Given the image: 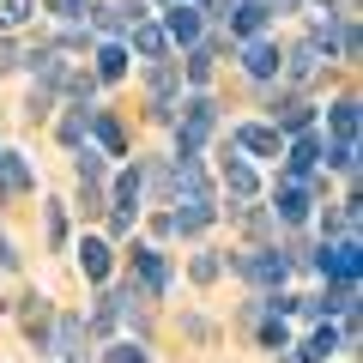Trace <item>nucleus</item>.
Listing matches in <instances>:
<instances>
[{
  "mask_svg": "<svg viewBox=\"0 0 363 363\" xmlns=\"http://www.w3.org/2000/svg\"><path fill=\"white\" fill-rule=\"evenodd\" d=\"M218 272H224V260H218V255H200V260H194V279H200V285H212Z\"/></svg>",
  "mask_w": 363,
  "mask_h": 363,
  "instance_id": "obj_35",
  "label": "nucleus"
},
{
  "mask_svg": "<svg viewBox=\"0 0 363 363\" xmlns=\"http://www.w3.org/2000/svg\"><path fill=\"white\" fill-rule=\"evenodd\" d=\"M18 61H25V49H18L13 37H0V73H6V67H18Z\"/></svg>",
  "mask_w": 363,
  "mask_h": 363,
  "instance_id": "obj_37",
  "label": "nucleus"
},
{
  "mask_svg": "<svg viewBox=\"0 0 363 363\" xmlns=\"http://www.w3.org/2000/svg\"><path fill=\"white\" fill-rule=\"evenodd\" d=\"M357 309V285H327L321 297L303 303V315H315V321H333V315H351Z\"/></svg>",
  "mask_w": 363,
  "mask_h": 363,
  "instance_id": "obj_16",
  "label": "nucleus"
},
{
  "mask_svg": "<svg viewBox=\"0 0 363 363\" xmlns=\"http://www.w3.org/2000/svg\"><path fill=\"white\" fill-rule=\"evenodd\" d=\"M357 97H351V91H345V97H333V109H327V128H333V145H357Z\"/></svg>",
  "mask_w": 363,
  "mask_h": 363,
  "instance_id": "obj_19",
  "label": "nucleus"
},
{
  "mask_svg": "<svg viewBox=\"0 0 363 363\" xmlns=\"http://www.w3.org/2000/svg\"><path fill=\"white\" fill-rule=\"evenodd\" d=\"M315 212V182H279V194H272V224H285V230H297V224H309Z\"/></svg>",
  "mask_w": 363,
  "mask_h": 363,
  "instance_id": "obj_5",
  "label": "nucleus"
},
{
  "mask_svg": "<svg viewBox=\"0 0 363 363\" xmlns=\"http://www.w3.org/2000/svg\"><path fill=\"white\" fill-rule=\"evenodd\" d=\"M260 345L267 351H291V327L279 315H260Z\"/></svg>",
  "mask_w": 363,
  "mask_h": 363,
  "instance_id": "obj_29",
  "label": "nucleus"
},
{
  "mask_svg": "<svg viewBox=\"0 0 363 363\" xmlns=\"http://www.w3.org/2000/svg\"><path fill=\"white\" fill-rule=\"evenodd\" d=\"M321 67H327V55H321V43H315V37H303L297 49H291L285 61H279V73H285V79H291V91H297V85H309V79L321 73Z\"/></svg>",
  "mask_w": 363,
  "mask_h": 363,
  "instance_id": "obj_8",
  "label": "nucleus"
},
{
  "mask_svg": "<svg viewBox=\"0 0 363 363\" xmlns=\"http://www.w3.org/2000/svg\"><path fill=\"white\" fill-rule=\"evenodd\" d=\"M218 49H224V43L218 37H206V43H194V49H188V55H182V73H188V79H194V85H206V79H212V61H218Z\"/></svg>",
  "mask_w": 363,
  "mask_h": 363,
  "instance_id": "obj_21",
  "label": "nucleus"
},
{
  "mask_svg": "<svg viewBox=\"0 0 363 363\" xmlns=\"http://www.w3.org/2000/svg\"><path fill=\"white\" fill-rule=\"evenodd\" d=\"M91 140L104 145V157H128V133H121V121L109 109H91Z\"/></svg>",
  "mask_w": 363,
  "mask_h": 363,
  "instance_id": "obj_20",
  "label": "nucleus"
},
{
  "mask_svg": "<svg viewBox=\"0 0 363 363\" xmlns=\"http://www.w3.org/2000/svg\"><path fill=\"white\" fill-rule=\"evenodd\" d=\"M164 37L182 43V49H194L200 43V6H164Z\"/></svg>",
  "mask_w": 363,
  "mask_h": 363,
  "instance_id": "obj_18",
  "label": "nucleus"
},
{
  "mask_svg": "<svg viewBox=\"0 0 363 363\" xmlns=\"http://www.w3.org/2000/svg\"><path fill=\"white\" fill-rule=\"evenodd\" d=\"M321 152H327V140H321L315 128H309V133H297V140L285 145V176H291V182H309V176H315V164H321Z\"/></svg>",
  "mask_w": 363,
  "mask_h": 363,
  "instance_id": "obj_7",
  "label": "nucleus"
},
{
  "mask_svg": "<svg viewBox=\"0 0 363 363\" xmlns=\"http://www.w3.org/2000/svg\"><path fill=\"white\" fill-rule=\"evenodd\" d=\"M79 267H85V279H91V285H104V279H109V242L85 236V242H79Z\"/></svg>",
  "mask_w": 363,
  "mask_h": 363,
  "instance_id": "obj_27",
  "label": "nucleus"
},
{
  "mask_svg": "<svg viewBox=\"0 0 363 363\" xmlns=\"http://www.w3.org/2000/svg\"><path fill=\"white\" fill-rule=\"evenodd\" d=\"M43 224H49V242H67V212H61V200H49Z\"/></svg>",
  "mask_w": 363,
  "mask_h": 363,
  "instance_id": "obj_32",
  "label": "nucleus"
},
{
  "mask_svg": "<svg viewBox=\"0 0 363 363\" xmlns=\"http://www.w3.org/2000/svg\"><path fill=\"white\" fill-rule=\"evenodd\" d=\"M236 272H242L255 291H285V279H291V255H285V248H248V255L236 260Z\"/></svg>",
  "mask_w": 363,
  "mask_h": 363,
  "instance_id": "obj_3",
  "label": "nucleus"
},
{
  "mask_svg": "<svg viewBox=\"0 0 363 363\" xmlns=\"http://www.w3.org/2000/svg\"><path fill=\"white\" fill-rule=\"evenodd\" d=\"M357 224H363V200H357V194L321 212V230H327V242H345V236H357Z\"/></svg>",
  "mask_w": 363,
  "mask_h": 363,
  "instance_id": "obj_15",
  "label": "nucleus"
},
{
  "mask_svg": "<svg viewBox=\"0 0 363 363\" xmlns=\"http://www.w3.org/2000/svg\"><path fill=\"white\" fill-rule=\"evenodd\" d=\"M18 67H30L43 91H61V79H67V61H61V49H55V43H37V49H25V61H18Z\"/></svg>",
  "mask_w": 363,
  "mask_h": 363,
  "instance_id": "obj_12",
  "label": "nucleus"
},
{
  "mask_svg": "<svg viewBox=\"0 0 363 363\" xmlns=\"http://www.w3.org/2000/svg\"><path fill=\"white\" fill-rule=\"evenodd\" d=\"M230 145L248 157H285V140L267 128V121H242V128H230Z\"/></svg>",
  "mask_w": 363,
  "mask_h": 363,
  "instance_id": "obj_9",
  "label": "nucleus"
},
{
  "mask_svg": "<svg viewBox=\"0 0 363 363\" xmlns=\"http://www.w3.org/2000/svg\"><path fill=\"white\" fill-rule=\"evenodd\" d=\"M164 6H194V0H164Z\"/></svg>",
  "mask_w": 363,
  "mask_h": 363,
  "instance_id": "obj_40",
  "label": "nucleus"
},
{
  "mask_svg": "<svg viewBox=\"0 0 363 363\" xmlns=\"http://www.w3.org/2000/svg\"><path fill=\"white\" fill-rule=\"evenodd\" d=\"M279 61H285V55H279V43H272V37L242 43V73L260 79V85H272V79H279Z\"/></svg>",
  "mask_w": 363,
  "mask_h": 363,
  "instance_id": "obj_11",
  "label": "nucleus"
},
{
  "mask_svg": "<svg viewBox=\"0 0 363 363\" xmlns=\"http://www.w3.org/2000/svg\"><path fill=\"white\" fill-rule=\"evenodd\" d=\"M18 321H25V339H30V345L49 351V333H55V303H49V297H25Z\"/></svg>",
  "mask_w": 363,
  "mask_h": 363,
  "instance_id": "obj_14",
  "label": "nucleus"
},
{
  "mask_svg": "<svg viewBox=\"0 0 363 363\" xmlns=\"http://www.w3.org/2000/svg\"><path fill=\"white\" fill-rule=\"evenodd\" d=\"M91 61H97V67H91V79H104V85H116V79L128 73V43H104V49L91 55Z\"/></svg>",
  "mask_w": 363,
  "mask_h": 363,
  "instance_id": "obj_25",
  "label": "nucleus"
},
{
  "mask_svg": "<svg viewBox=\"0 0 363 363\" xmlns=\"http://www.w3.org/2000/svg\"><path fill=\"white\" fill-rule=\"evenodd\" d=\"M182 116H176V157H200V145L218 133V109L212 97H182Z\"/></svg>",
  "mask_w": 363,
  "mask_h": 363,
  "instance_id": "obj_1",
  "label": "nucleus"
},
{
  "mask_svg": "<svg viewBox=\"0 0 363 363\" xmlns=\"http://www.w3.org/2000/svg\"><path fill=\"white\" fill-rule=\"evenodd\" d=\"M309 267L321 272L327 285H357L363 279V248H357V236H345V242H321L309 255Z\"/></svg>",
  "mask_w": 363,
  "mask_h": 363,
  "instance_id": "obj_2",
  "label": "nucleus"
},
{
  "mask_svg": "<svg viewBox=\"0 0 363 363\" xmlns=\"http://www.w3.org/2000/svg\"><path fill=\"white\" fill-rule=\"evenodd\" d=\"M309 128H315V104H303V97H285V104H279V128H272V133H279V140H285V133L297 140V133H309Z\"/></svg>",
  "mask_w": 363,
  "mask_h": 363,
  "instance_id": "obj_23",
  "label": "nucleus"
},
{
  "mask_svg": "<svg viewBox=\"0 0 363 363\" xmlns=\"http://www.w3.org/2000/svg\"><path fill=\"white\" fill-rule=\"evenodd\" d=\"M140 194H145V169H140V164H121L104 200H109V206L121 212V218H140Z\"/></svg>",
  "mask_w": 363,
  "mask_h": 363,
  "instance_id": "obj_6",
  "label": "nucleus"
},
{
  "mask_svg": "<svg viewBox=\"0 0 363 363\" xmlns=\"http://www.w3.org/2000/svg\"><path fill=\"white\" fill-rule=\"evenodd\" d=\"M55 133H61V145H73V152H79V145H85V133H91V104L67 109V116H61V128H55Z\"/></svg>",
  "mask_w": 363,
  "mask_h": 363,
  "instance_id": "obj_28",
  "label": "nucleus"
},
{
  "mask_svg": "<svg viewBox=\"0 0 363 363\" xmlns=\"http://www.w3.org/2000/svg\"><path fill=\"white\" fill-rule=\"evenodd\" d=\"M25 188H30L25 152H0V194H25Z\"/></svg>",
  "mask_w": 363,
  "mask_h": 363,
  "instance_id": "obj_26",
  "label": "nucleus"
},
{
  "mask_svg": "<svg viewBox=\"0 0 363 363\" xmlns=\"http://www.w3.org/2000/svg\"><path fill=\"white\" fill-rule=\"evenodd\" d=\"M224 194H230L236 206H248V200L260 194V176H255V164H242V157H224Z\"/></svg>",
  "mask_w": 363,
  "mask_h": 363,
  "instance_id": "obj_17",
  "label": "nucleus"
},
{
  "mask_svg": "<svg viewBox=\"0 0 363 363\" xmlns=\"http://www.w3.org/2000/svg\"><path fill=\"white\" fill-rule=\"evenodd\" d=\"M0 152H6V145H0Z\"/></svg>",
  "mask_w": 363,
  "mask_h": 363,
  "instance_id": "obj_41",
  "label": "nucleus"
},
{
  "mask_svg": "<svg viewBox=\"0 0 363 363\" xmlns=\"http://www.w3.org/2000/svg\"><path fill=\"white\" fill-rule=\"evenodd\" d=\"M30 13H37V0H0V30L30 25Z\"/></svg>",
  "mask_w": 363,
  "mask_h": 363,
  "instance_id": "obj_30",
  "label": "nucleus"
},
{
  "mask_svg": "<svg viewBox=\"0 0 363 363\" xmlns=\"http://www.w3.org/2000/svg\"><path fill=\"white\" fill-rule=\"evenodd\" d=\"M333 351H339V327L327 321V327H315V333H309V339L297 345V357H291V363H327Z\"/></svg>",
  "mask_w": 363,
  "mask_h": 363,
  "instance_id": "obj_24",
  "label": "nucleus"
},
{
  "mask_svg": "<svg viewBox=\"0 0 363 363\" xmlns=\"http://www.w3.org/2000/svg\"><path fill=\"white\" fill-rule=\"evenodd\" d=\"M242 224H248V230H255V236H272V230H279V224H272V212H248Z\"/></svg>",
  "mask_w": 363,
  "mask_h": 363,
  "instance_id": "obj_38",
  "label": "nucleus"
},
{
  "mask_svg": "<svg viewBox=\"0 0 363 363\" xmlns=\"http://www.w3.org/2000/svg\"><path fill=\"white\" fill-rule=\"evenodd\" d=\"M133 272H140V297H164L169 291V260L157 248H133Z\"/></svg>",
  "mask_w": 363,
  "mask_h": 363,
  "instance_id": "obj_13",
  "label": "nucleus"
},
{
  "mask_svg": "<svg viewBox=\"0 0 363 363\" xmlns=\"http://www.w3.org/2000/svg\"><path fill=\"white\" fill-rule=\"evenodd\" d=\"M0 267H6V272L18 267V248H13V236H6V230H0Z\"/></svg>",
  "mask_w": 363,
  "mask_h": 363,
  "instance_id": "obj_39",
  "label": "nucleus"
},
{
  "mask_svg": "<svg viewBox=\"0 0 363 363\" xmlns=\"http://www.w3.org/2000/svg\"><path fill=\"white\" fill-rule=\"evenodd\" d=\"M49 104H55V91H43V85H37V91L25 97V116H30V121H37V116H49Z\"/></svg>",
  "mask_w": 363,
  "mask_h": 363,
  "instance_id": "obj_33",
  "label": "nucleus"
},
{
  "mask_svg": "<svg viewBox=\"0 0 363 363\" xmlns=\"http://www.w3.org/2000/svg\"><path fill=\"white\" fill-rule=\"evenodd\" d=\"M212 218H218V206H212V200H176V212H164L169 236H200Z\"/></svg>",
  "mask_w": 363,
  "mask_h": 363,
  "instance_id": "obj_10",
  "label": "nucleus"
},
{
  "mask_svg": "<svg viewBox=\"0 0 363 363\" xmlns=\"http://www.w3.org/2000/svg\"><path fill=\"white\" fill-rule=\"evenodd\" d=\"M128 43H133V55H145V61H164V49H169V37H164L157 18H140V25L128 30Z\"/></svg>",
  "mask_w": 363,
  "mask_h": 363,
  "instance_id": "obj_22",
  "label": "nucleus"
},
{
  "mask_svg": "<svg viewBox=\"0 0 363 363\" xmlns=\"http://www.w3.org/2000/svg\"><path fill=\"white\" fill-rule=\"evenodd\" d=\"M61 85H67V91H73V97H79V104H85V97H91V91H97V79H91V73H67V79H61Z\"/></svg>",
  "mask_w": 363,
  "mask_h": 363,
  "instance_id": "obj_34",
  "label": "nucleus"
},
{
  "mask_svg": "<svg viewBox=\"0 0 363 363\" xmlns=\"http://www.w3.org/2000/svg\"><path fill=\"white\" fill-rule=\"evenodd\" d=\"M55 18H67V25H85V13H91V0H43Z\"/></svg>",
  "mask_w": 363,
  "mask_h": 363,
  "instance_id": "obj_31",
  "label": "nucleus"
},
{
  "mask_svg": "<svg viewBox=\"0 0 363 363\" xmlns=\"http://www.w3.org/2000/svg\"><path fill=\"white\" fill-rule=\"evenodd\" d=\"M145 97H152V121H176L182 67H176V61H152V73H145Z\"/></svg>",
  "mask_w": 363,
  "mask_h": 363,
  "instance_id": "obj_4",
  "label": "nucleus"
},
{
  "mask_svg": "<svg viewBox=\"0 0 363 363\" xmlns=\"http://www.w3.org/2000/svg\"><path fill=\"white\" fill-rule=\"evenodd\" d=\"M104 363H152V357H145L140 345H109V357H104Z\"/></svg>",
  "mask_w": 363,
  "mask_h": 363,
  "instance_id": "obj_36",
  "label": "nucleus"
}]
</instances>
